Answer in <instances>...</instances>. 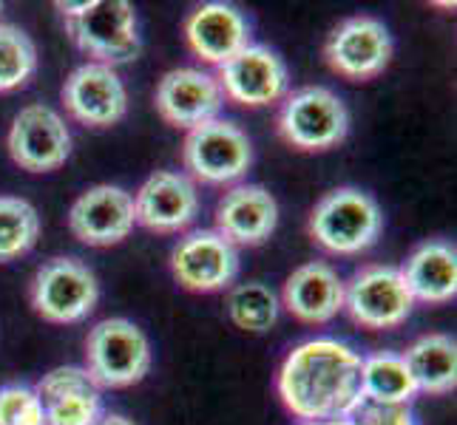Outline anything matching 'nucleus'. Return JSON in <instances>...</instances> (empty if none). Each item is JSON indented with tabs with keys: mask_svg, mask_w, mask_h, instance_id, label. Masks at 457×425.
<instances>
[{
	"mask_svg": "<svg viewBox=\"0 0 457 425\" xmlns=\"http://www.w3.org/2000/svg\"><path fill=\"white\" fill-rule=\"evenodd\" d=\"M415 380V388L423 395H452L457 386V343L452 335L432 332L418 338L401 355Z\"/></svg>",
	"mask_w": 457,
	"mask_h": 425,
	"instance_id": "obj_22",
	"label": "nucleus"
},
{
	"mask_svg": "<svg viewBox=\"0 0 457 425\" xmlns=\"http://www.w3.org/2000/svg\"><path fill=\"white\" fill-rule=\"evenodd\" d=\"M182 162L196 182L230 184L239 182L253 165V145L236 122L211 119L187 131Z\"/></svg>",
	"mask_w": 457,
	"mask_h": 425,
	"instance_id": "obj_7",
	"label": "nucleus"
},
{
	"mask_svg": "<svg viewBox=\"0 0 457 425\" xmlns=\"http://www.w3.org/2000/svg\"><path fill=\"white\" fill-rule=\"evenodd\" d=\"M344 309L364 329H395L415 309V298L409 292L398 266L367 264L344 283Z\"/></svg>",
	"mask_w": 457,
	"mask_h": 425,
	"instance_id": "obj_8",
	"label": "nucleus"
},
{
	"mask_svg": "<svg viewBox=\"0 0 457 425\" xmlns=\"http://www.w3.org/2000/svg\"><path fill=\"white\" fill-rule=\"evenodd\" d=\"M415 395V380L398 352H375L361 357V397L364 400L412 405Z\"/></svg>",
	"mask_w": 457,
	"mask_h": 425,
	"instance_id": "obj_23",
	"label": "nucleus"
},
{
	"mask_svg": "<svg viewBox=\"0 0 457 425\" xmlns=\"http://www.w3.org/2000/svg\"><path fill=\"white\" fill-rule=\"evenodd\" d=\"M40 239V216L21 196H0V264L26 256Z\"/></svg>",
	"mask_w": 457,
	"mask_h": 425,
	"instance_id": "obj_24",
	"label": "nucleus"
},
{
	"mask_svg": "<svg viewBox=\"0 0 457 425\" xmlns=\"http://www.w3.org/2000/svg\"><path fill=\"white\" fill-rule=\"evenodd\" d=\"M281 304L302 323H327L344 309V281L327 261H310L290 273Z\"/></svg>",
	"mask_w": 457,
	"mask_h": 425,
	"instance_id": "obj_20",
	"label": "nucleus"
},
{
	"mask_svg": "<svg viewBox=\"0 0 457 425\" xmlns=\"http://www.w3.org/2000/svg\"><path fill=\"white\" fill-rule=\"evenodd\" d=\"M29 301L43 321L80 323L97 309L100 283L83 261L52 258L31 278Z\"/></svg>",
	"mask_w": 457,
	"mask_h": 425,
	"instance_id": "obj_6",
	"label": "nucleus"
},
{
	"mask_svg": "<svg viewBox=\"0 0 457 425\" xmlns=\"http://www.w3.org/2000/svg\"><path fill=\"white\" fill-rule=\"evenodd\" d=\"M409 292L420 304H449L457 295V253L449 241H423L401 266Z\"/></svg>",
	"mask_w": 457,
	"mask_h": 425,
	"instance_id": "obj_21",
	"label": "nucleus"
},
{
	"mask_svg": "<svg viewBox=\"0 0 457 425\" xmlns=\"http://www.w3.org/2000/svg\"><path fill=\"white\" fill-rule=\"evenodd\" d=\"M69 37L91 62L117 66L139 54L137 12L129 0H91L74 18H66Z\"/></svg>",
	"mask_w": 457,
	"mask_h": 425,
	"instance_id": "obj_5",
	"label": "nucleus"
},
{
	"mask_svg": "<svg viewBox=\"0 0 457 425\" xmlns=\"http://www.w3.org/2000/svg\"><path fill=\"white\" fill-rule=\"evenodd\" d=\"M94 425H137L134 420H129L125 414H103Z\"/></svg>",
	"mask_w": 457,
	"mask_h": 425,
	"instance_id": "obj_29",
	"label": "nucleus"
},
{
	"mask_svg": "<svg viewBox=\"0 0 457 425\" xmlns=\"http://www.w3.org/2000/svg\"><path fill=\"white\" fill-rule=\"evenodd\" d=\"M278 225V204L262 184H236L216 204V233L233 247H259Z\"/></svg>",
	"mask_w": 457,
	"mask_h": 425,
	"instance_id": "obj_18",
	"label": "nucleus"
},
{
	"mask_svg": "<svg viewBox=\"0 0 457 425\" xmlns=\"http://www.w3.org/2000/svg\"><path fill=\"white\" fill-rule=\"evenodd\" d=\"M199 216V193L191 176L156 170L134 196V218L151 233L170 235L191 227Z\"/></svg>",
	"mask_w": 457,
	"mask_h": 425,
	"instance_id": "obj_16",
	"label": "nucleus"
},
{
	"mask_svg": "<svg viewBox=\"0 0 457 425\" xmlns=\"http://www.w3.org/2000/svg\"><path fill=\"white\" fill-rule=\"evenodd\" d=\"M154 102L168 125L191 131L211 119H219V111L225 105V94L216 77L208 71L173 69L156 86Z\"/></svg>",
	"mask_w": 457,
	"mask_h": 425,
	"instance_id": "obj_14",
	"label": "nucleus"
},
{
	"mask_svg": "<svg viewBox=\"0 0 457 425\" xmlns=\"http://www.w3.org/2000/svg\"><path fill=\"white\" fill-rule=\"evenodd\" d=\"M0 12H4V4H0Z\"/></svg>",
	"mask_w": 457,
	"mask_h": 425,
	"instance_id": "obj_31",
	"label": "nucleus"
},
{
	"mask_svg": "<svg viewBox=\"0 0 457 425\" xmlns=\"http://www.w3.org/2000/svg\"><path fill=\"white\" fill-rule=\"evenodd\" d=\"M0 425H46L37 391L21 383L0 388Z\"/></svg>",
	"mask_w": 457,
	"mask_h": 425,
	"instance_id": "obj_27",
	"label": "nucleus"
},
{
	"mask_svg": "<svg viewBox=\"0 0 457 425\" xmlns=\"http://www.w3.org/2000/svg\"><path fill=\"white\" fill-rule=\"evenodd\" d=\"M46 425H94L103 417L97 383L80 366H57L37 383Z\"/></svg>",
	"mask_w": 457,
	"mask_h": 425,
	"instance_id": "obj_19",
	"label": "nucleus"
},
{
	"mask_svg": "<svg viewBox=\"0 0 457 425\" xmlns=\"http://www.w3.org/2000/svg\"><path fill=\"white\" fill-rule=\"evenodd\" d=\"M346 425H420V420L412 405H386L361 397V403L346 414Z\"/></svg>",
	"mask_w": 457,
	"mask_h": 425,
	"instance_id": "obj_28",
	"label": "nucleus"
},
{
	"mask_svg": "<svg viewBox=\"0 0 457 425\" xmlns=\"http://www.w3.org/2000/svg\"><path fill=\"white\" fill-rule=\"evenodd\" d=\"M137 225L134 196L117 184L88 187L69 210V230L88 247H112L131 235Z\"/></svg>",
	"mask_w": 457,
	"mask_h": 425,
	"instance_id": "obj_15",
	"label": "nucleus"
},
{
	"mask_svg": "<svg viewBox=\"0 0 457 425\" xmlns=\"http://www.w3.org/2000/svg\"><path fill=\"white\" fill-rule=\"evenodd\" d=\"M170 273L187 292H219L239 275V249L222 233L194 230L170 253Z\"/></svg>",
	"mask_w": 457,
	"mask_h": 425,
	"instance_id": "obj_10",
	"label": "nucleus"
},
{
	"mask_svg": "<svg viewBox=\"0 0 457 425\" xmlns=\"http://www.w3.org/2000/svg\"><path fill=\"white\" fill-rule=\"evenodd\" d=\"M276 386L298 420H346L361 403V355L336 338L304 340L285 357Z\"/></svg>",
	"mask_w": 457,
	"mask_h": 425,
	"instance_id": "obj_1",
	"label": "nucleus"
},
{
	"mask_svg": "<svg viewBox=\"0 0 457 425\" xmlns=\"http://www.w3.org/2000/svg\"><path fill=\"white\" fill-rule=\"evenodd\" d=\"M37 71V49L23 29L0 23V91H14Z\"/></svg>",
	"mask_w": 457,
	"mask_h": 425,
	"instance_id": "obj_26",
	"label": "nucleus"
},
{
	"mask_svg": "<svg viewBox=\"0 0 457 425\" xmlns=\"http://www.w3.org/2000/svg\"><path fill=\"white\" fill-rule=\"evenodd\" d=\"M219 86L230 102L247 108H264L287 97L290 74L287 62L270 45L250 43L225 66H219Z\"/></svg>",
	"mask_w": 457,
	"mask_h": 425,
	"instance_id": "obj_12",
	"label": "nucleus"
},
{
	"mask_svg": "<svg viewBox=\"0 0 457 425\" xmlns=\"http://www.w3.org/2000/svg\"><path fill=\"white\" fill-rule=\"evenodd\" d=\"M62 105L71 119L88 128H108L129 114V91L120 74L103 62H83L62 83Z\"/></svg>",
	"mask_w": 457,
	"mask_h": 425,
	"instance_id": "obj_13",
	"label": "nucleus"
},
{
	"mask_svg": "<svg viewBox=\"0 0 457 425\" xmlns=\"http://www.w3.org/2000/svg\"><path fill=\"white\" fill-rule=\"evenodd\" d=\"M324 60L344 80H372L389 66L392 35L384 20L370 18V14H355L329 31L324 43Z\"/></svg>",
	"mask_w": 457,
	"mask_h": 425,
	"instance_id": "obj_9",
	"label": "nucleus"
},
{
	"mask_svg": "<svg viewBox=\"0 0 457 425\" xmlns=\"http://www.w3.org/2000/svg\"><path fill=\"white\" fill-rule=\"evenodd\" d=\"M185 43L202 62L225 66L242 49L250 45V23L230 4H202L185 18Z\"/></svg>",
	"mask_w": 457,
	"mask_h": 425,
	"instance_id": "obj_17",
	"label": "nucleus"
},
{
	"mask_svg": "<svg viewBox=\"0 0 457 425\" xmlns=\"http://www.w3.org/2000/svg\"><path fill=\"white\" fill-rule=\"evenodd\" d=\"M310 239L336 256H358L375 247L384 233V213L361 187H336L310 210Z\"/></svg>",
	"mask_w": 457,
	"mask_h": 425,
	"instance_id": "obj_2",
	"label": "nucleus"
},
{
	"mask_svg": "<svg viewBox=\"0 0 457 425\" xmlns=\"http://www.w3.org/2000/svg\"><path fill=\"white\" fill-rule=\"evenodd\" d=\"M278 134L290 148L321 153L341 145L350 134V111L336 91L324 86H304L290 91L278 108Z\"/></svg>",
	"mask_w": 457,
	"mask_h": 425,
	"instance_id": "obj_3",
	"label": "nucleus"
},
{
	"mask_svg": "<svg viewBox=\"0 0 457 425\" xmlns=\"http://www.w3.org/2000/svg\"><path fill=\"white\" fill-rule=\"evenodd\" d=\"M228 315L230 321L245 329V332L262 335L278 321V298L262 281H247L233 287L228 295Z\"/></svg>",
	"mask_w": 457,
	"mask_h": 425,
	"instance_id": "obj_25",
	"label": "nucleus"
},
{
	"mask_svg": "<svg viewBox=\"0 0 457 425\" xmlns=\"http://www.w3.org/2000/svg\"><path fill=\"white\" fill-rule=\"evenodd\" d=\"M86 372L97 388H129L151 372V343L129 318H105L86 338Z\"/></svg>",
	"mask_w": 457,
	"mask_h": 425,
	"instance_id": "obj_4",
	"label": "nucleus"
},
{
	"mask_svg": "<svg viewBox=\"0 0 457 425\" xmlns=\"http://www.w3.org/2000/svg\"><path fill=\"white\" fill-rule=\"evenodd\" d=\"M9 153L29 173H49L71 156V131L54 108L35 102L14 117L9 128Z\"/></svg>",
	"mask_w": 457,
	"mask_h": 425,
	"instance_id": "obj_11",
	"label": "nucleus"
},
{
	"mask_svg": "<svg viewBox=\"0 0 457 425\" xmlns=\"http://www.w3.org/2000/svg\"><path fill=\"white\" fill-rule=\"evenodd\" d=\"M302 425H346V420H321V422H302Z\"/></svg>",
	"mask_w": 457,
	"mask_h": 425,
	"instance_id": "obj_30",
	"label": "nucleus"
}]
</instances>
